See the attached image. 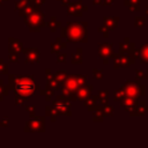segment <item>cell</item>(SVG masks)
I'll use <instances>...</instances> for the list:
<instances>
[{
	"label": "cell",
	"mask_w": 148,
	"mask_h": 148,
	"mask_svg": "<svg viewBox=\"0 0 148 148\" xmlns=\"http://www.w3.org/2000/svg\"><path fill=\"white\" fill-rule=\"evenodd\" d=\"M140 57L142 58V61L148 62V44H143L140 49Z\"/></svg>",
	"instance_id": "obj_9"
},
{
	"label": "cell",
	"mask_w": 148,
	"mask_h": 148,
	"mask_svg": "<svg viewBox=\"0 0 148 148\" xmlns=\"http://www.w3.org/2000/svg\"><path fill=\"white\" fill-rule=\"evenodd\" d=\"M54 106L57 108V110H58L59 112H62V113H64L65 111H69V106H68V104H66V103L64 104V103H61L60 101H58L57 104L54 103Z\"/></svg>",
	"instance_id": "obj_10"
},
{
	"label": "cell",
	"mask_w": 148,
	"mask_h": 148,
	"mask_svg": "<svg viewBox=\"0 0 148 148\" xmlns=\"http://www.w3.org/2000/svg\"><path fill=\"white\" fill-rule=\"evenodd\" d=\"M147 74H148V72H147ZM147 76H148V75H147Z\"/></svg>",
	"instance_id": "obj_15"
},
{
	"label": "cell",
	"mask_w": 148,
	"mask_h": 148,
	"mask_svg": "<svg viewBox=\"0 0 148 148\" xmlns=\"http://www.w3.org/2000/svg\"><path fill=\"white\" fill-rule=\"evenodd\" d=\"M132 62H133V59H130V57H127V56H120V57L117 58L116 65H119L120 64V66H128Z\"/></svg>",
	"instance_id": "obj_7"
},
{
	"label": "cell",
	"mask_w": 148,
	"mask_h": 148,
	"mask_svg": "<svg viewBox=\"0 0 148 148\" xmlns=\"http://www.w3.org/2000/svg\"><path fill=\"white\" fill-rule=\"evenodd\" d=\"M141 86L138 84L136 82H128L126 86H125V94L128 96V97H135L139 95V92L141 95H143L145 92V89H141Z\"/></svg>",
	"instance_id": "obj_3"
},
{
	"label": "cell",
	"mask_w": 148,
	"mask_h": 148,
	"mask_svg": "<svg viewBox=\"0 0 148 148\" xmlns=\"http://www.w3.org/2000/svg\"><path fill=\"white\" fill-rule=\"evenodd\" d=\"M112 45H110V44H103V45H101V47H99V54H101V57H111V51H112V47H111Z\"/></svg>",
	"instance_id": "obj_6"
},
{
	"label": "cell",
	"mask_w": 148,
	"mask_h": 148,
	"mask_svg": "<svg viewBox=\"0 0 148 148\" xmlns=\"http://www.w3.org/2000/svg\"><path fill=\"white\" fill-rule=\"evenodd\" d=\"M94 73H95V77H96V79H101V77L103 76V72H102V71L94 69Z\"/></svg>",
	"instance_id": "obj_13"
},
{
	"label": "cell",
	"mask_w": 148,
	"mask_h": 148,
	"mask_svg": "<svg viewBox=\"0 0 148 148\" xmlns=\"http://www.w3.org/2000/svg\"><path fill=\"white\" fill-rule=\"evenodd\" d=\"M79 3H80V2H76V3H74V5H71L69 8H68V13L72 14V15H74V16H80V15L82 14V12L86 10V7H80V8H77Z\"/></svg>",
	"instance_id": "obj_5"
},
{
	"label": "cell",
	"mask_w": 148,
	"mask_h": 148,
	"mask_svg": "<svg viewBox=\"0 0 148 148\" xmlns=\"http://www.w3.org/2000/svg\"><path fill=\"white\" fill-rule=\"evenodd\" d=\"M77 52H79V54H75L76 57L74 58L73 57V59H72V62H81V56H80V53H81V50H77Z\"/></svg>",
	"instance_id": "obj_12"
},
{
	"label": "cell",
	"mask_w": 148,
	"mask_h": 148,
	"mask_svg": "<svg viewBox=\"0 0 148 148\" xmlns=\"http://www.w3.org/2000/svg\"><path fill=\"white\" fill-rule=\"evenodd\" d=\"M91 89V87H87V88H82V89H80L79 90V92H77V97L79 98H86L88 95H89V90Z\"/></svg>",
	"instance_id": "obj_11"
},
{
	"label": "cell",
	"mask_w": 148,
	"mask_h": 148,
	"mask_svg": "<svg viewBox=\"0 0 148 148\" xmlns=\"http://www.w3.org/2000/svg\"><path fill=\"white\" fill-rule=\"evenodd\" d=\"M117 22H118L117 17H105V18H104V24H105V27H108L109 30H110V29H111V30L114 29Z\"/></svg>",
	"instance_id": "obj_8"
},
{
	"label": "cell",
	"mask_w": 148,
	"mask_h": 148,
	"mask_svg": "<svg viewBox=\"0 0 148 148\" xmlns=\"http://www.w3.org/2000/svg\"><path fill=\"white\" fill-rule=\"evenodd\" d=\"M68 39L71 42H81L86 40L87 38V31L82 23H69L68 24Z\"/></svg>",
	"instance_id": "obj_1"
},
{
	"label": "cell",
	"mask_w": 148,
	"mask_h": 148,
	"mask_svg": "<svg viewBox=\"0 0 148 148\" xmlns=\"http://www.w3.org/2000/svg\"><path fill=\"white\" fill-rule=\"evenodd\" d=\"M23 83H24V84H22V82H20V83L17 84V89L21 91V94L30 95V94L32 92V90H34V84H32V82H30V81H28V80H24Z\"/></svg>",
	"instance_id": "obj_4"
},
{
	"label": "cell",
	"mask_w": 148,
	"mask_h": 148,
	"mask_svg": "<svg viewBox=\"0 0 148 148\" xmlns=\"http://www.w3.org/2000/svg\"><path fill=\"white\" fill-rule=\"evenodd\" d=\"M84 77L83 76H69L67 79V81L65 82V88H66V92L71 94L75 90H77V88L81 84H84Z\"/></svg>",
	"instance_id": "obj_2"
},
{
	"label": "cell",
	"mask_w": 148,
	"mask_h": 148,
	"mask_svg": "<svg viewBox=\"0 0 148 148\" xmlns=\"http://www.w3.org/2000/svg\"><path fill=\"white\" fill-rule=\"evenodd\" d=\"M136 73H138V77H139V76H140L141 79H145V77H146V75H143V71H138Z\"/></svg>",
	"instance_id": "obj_14"
}]
</instances>
